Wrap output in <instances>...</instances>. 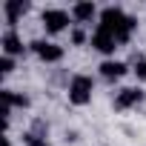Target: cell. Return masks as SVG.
<instances>
[{"instance_id": "cell-13", "label": "cell", "mask_w": 146, "mask_h": 146, "mask_svg": "<svg viewBox=\"0 0 146 146\" xmlns=\"http://www.w3.org/2000/svg\"><path fill=\"white\" fill-rule=\"evenodd\" d=\"M69 40H72V46H83L86 40H92V35H86V29H80V26H75L69 32Z\"/></svg>"}, {"instance_id": "cell-16", "label": "cell", "mask_w": 146, "mask_h": 146, "mask_svg": "<svg viewBox=\"0 0 146 146\" xmlns=\"http://www.w3.org/2000/svg\"><path fill=\"white\" fill-rule=\"evenodd\" d=\"M66 140H72V143H75V140H80V135H78L75 129H72V132H66Z\"/></svg>"}, {"instance_id": "cell-2", "label": "cell", "mask_w": 146, "mask_h": 146, "mask_svg": "<svg viewBox=\"0 0 146 146\" xmlns=\"http://www.w3.org/2000/svg\"><path fill=\"white\" fill-rule=\"evenodd\" d=\"M40 20H43V29H46L49 35H60L63 29H69L72 23H75L66 9H54V6H52V9H43V12H40Z\"/></svg>"}, {"instance_id": "cell-5", "label": "cell", "mask_w": 146, "mask_h": 146, "mask_svg": "<svg viewBox=\"0 0 146 146\" xmlns=\"http://www.w3.org/2000/svg\"><path fill=\"white\" fill-rule=\"evenodd\" d=\"M143 89L140 86H126V89H120L117 95H115V109L117 112H126V109H132V106H140L143 103Z\"/></svg>"}, {"instance_id": "cell-11", "label": "cell", "mask_w": 146, "mask_h": 146, "mask_svg": "<svg viewBox=\"0 0 146 146\" xmlns=\"http://www.w3.org/2000/svg\"><path fill=\"white\" fill-rule=\"evenodd\" d=\"M137 29V20L132 17V15H126V20L115 29V40H117V46H126L129 40H132V32Z\"/></svg>"}, {"instance_id": "cell-3", "label": "cell", "mask_w": 146, "mask_h": 146, "mask_svg": "<svg viewBox=\"0 0 146 146\" xmlns=\"http://www.w3.org/2000/svg\"><path fill=\"white\" fill-rule=\"evenodd\" d=\"M29 52H35L43 63H60L63 54H66L60 43H52V40H43V37H40V40H32V43H29Z\"/></svg>"}, {"instance_id": "cell-7", "label": "cell", "mask_w": 146, "mask_h": 146, "mask_svg": "<svg viewBox=\"0 0 146 146\" xmlns=\"http://www.w3.org/2000/svg\"><path fill=\"white\" fill-rule=\"evenodd\" d=\"M69 15H72V20H75L78 26H86L95 17H100V12H98V6L92 3V0H80V3H75V6L69 9Z\"/></svg>"}, {"instance_id": "cell-12", "label": "cell", "mask_w": 146, "mask_h": 146, "mask_svg": "<svg viewBox=\"0 0 146 146\" xmlns=\"http://www.w3.org/2000/svg\"><path fill=\"white\" fill-rule=\"evenodd\" d=\"M132 75H135L140 83L146 80V57H143V54H137V57L132 60Z\"/></svg>"}, {"instance_id": "cell-15", "label": "cell", "mask_w": 146, "mask_h": 146, "mask_svg": "<svg viewBox=\"0 0 146 146\" xmlns=\"http://www.w3.org/2000/svg\"><path fill=\"white\" fill-rule=\"evenodd\" d=\"M0 72H3V75H12L15 72V57H9V54L0 57Z\"/></svg>"}, {"instance_id": "cell-1", "label": "cell", "mask_w": 146, "mask_h": 146, "mask_svg": "<svg viewBox=\"0 0 146 146\" xmlns=\"http://www.w3.org/2000/svg\"><path fill=\"white\" fill-rule=\"evenodd\" d=\"M92 92H95V78L92 75H72V80H69V103L72 106L92 103Z\"/></svg>"}, {"instance_id": "cell-4", "label": "cell", "mask_w": 146, "mask_h": 146, "mask_svg": "<svg viewBox=\"0 0 146 146\" xmlns=\"http://www.w3.org/2000/svg\"><path fill=\"white\" fill-rule=\"evenodd\" d=\"M0 46H3V54H9V57H20L29 52V43H23L17 29H6L3 37H0Z\"/></svg>"}, {"instance_id": "cell-6", "label": "cell", "mask_w": 146, "mask_h": 146, "mask_svg": "<svg viewBox=\"0 0 146 146\" xmlns=\"http://www.w3.org/2000/svg\"><path fill=\"white\" fill-rule=\"evenodd\" d=\"M89 43H92V49H95V52H100V54H106V57H112V54H115V49H117L115 35H112V32H106V29H100V26L92 32V40H89Z\"/></svg>"}, {"instance_id": "cell-9", "label": "cell", "mask_w": 146, "mask_h": 146, "mask_svg": "<svg viewBox=\"0 0 146 146\" xmlns=\"http://www.w3.org/2000/svg\"><path fill=\"white\" fill-rule=\"evenodd\" d=\"M100 78L103 80H117V78H123L126 72H129V66L123 63V60H115V57H106V60H100Z\"/></svg>"}, {"instance_id": "cell-10", "label": "cell", "mask_w": 146, "mask_h": 146, "mask_svg": "<svg viewBox=\"0 0 146 146\" xmlns=\"http://www.w3.org/2000/svg\"><path fill=\"white\" fill-rule=\"evenodd\" d=\"M3 106H12V109H29L32 100L26 92H15V89H3Z\"/></svg>"}, {"instance_id": "cell-14", "label": "cell", "mask_w": 146, "mask_h": 146, "mask_svg": "<svg viewBox=\"0 0 146 146\" xmlns=\"http://www.w3.org/2000/svg\"><path fill=\"white\" fill-rule=\"evenodd\" d=\"M23 143H26V146H52L46 137H37L35 132H23Z\"/></svg>"}, {"instance_id": "cell-8", "label": "cell", "mask_w": 146, "mask_h": 146, "mask_svg": "<svg viewBox=\"0 0 146 146\" xmlns=\"http://www.w3.org/2000/svg\"><path fill=\"white\" fill-rule=\"evenodd\" d=\"M123 20H126V15H123V9H120V6H106V9L100 12V17H98V26L115 35V29H117Z\"/></svg>"}]
</instances>
